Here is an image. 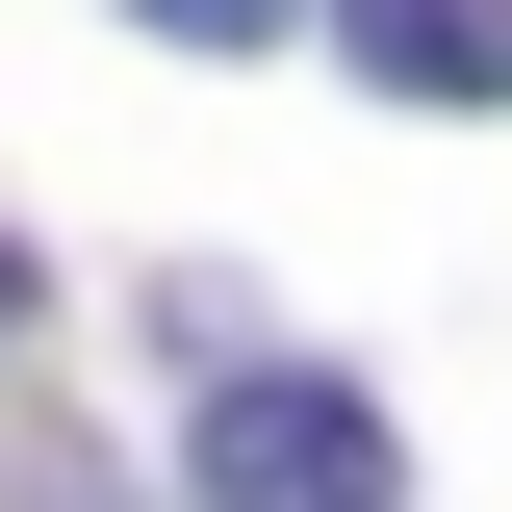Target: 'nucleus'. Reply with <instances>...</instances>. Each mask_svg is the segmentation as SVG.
I'll return each mask as SVG.
<instances>
[{
    "instance_id": "obj_3",
    "label": "nucleus",
    "mask_w": 512,
    "mask_h": 512,
    "mask_svg": "<svg viewBox=\"0 0 512 512\" xmlns=\"http://www.w3.org/2000/svg\"><path fill=\"white\" fill-rule=\"evenodd\" d=\"M128 26H180V52H256V26H282V0H128Z\"/></svg>"
},
{
    "instance_id": "obj_1",
    "label": "nucleus",
    "mask_w": 512,
    "mask_h": 512,
    "mask_svg": "<svg viewBox=\"0 0 512 512\" xmlns=\"http://www.w3.org/2000/svg\"><path fill=\"white\" fill-rule=\"evenodd\" d=\"M205 512H384V410L359 384H308V359H256V384H205Z\"/></svg>"
},
{
    "instance_id": "obj_4",
    "label": "nucleus",
    "mask_w": 512,
    "mask_h": 512,
    "mask_svg": "<svg viewBox=\"0 0 512 512\" xmlns=\"http://www.w3.org/2000/svg\"><path fill=\"white\" fill-rule=\"evenodd\" d=\"M0 333H26V256H0Z\"/></svg>"
},
{
    "instance_id": "obj_2",
    "label": "nucleus",
    "mask_w": 512,
    "mask_h": 512,
    "mask_svg": "<svg viewBox=\"0 0 512 512\" xmlns=\"http://www.w3.org/2000/svg\"><path fill=\"white\" fill-rule=\"evenodd\" d=\"M333 52L384 103H512V0H333Z\"/></svg>"
}]
</instances>
